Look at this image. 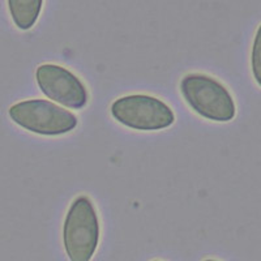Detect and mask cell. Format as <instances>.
<instances>
[{
	"label": "cell",
	"mask_w": 261,
	"mask_h": 261,
	"mask_svg": "<svg viewBox=\"0 0 261 261\" xmlns=\"http://www.w3.org/2000/svg\"><path fill=\"white\" fill-rule=\"evenodd\" d=\"M63 247L69 261H90L101 239V223L89 196H77L63 222Z\"/></svg>",
	"instance_id": "obj_1"
},
{
	"label": "cell",
	"mask_w": 261,
	"mask_h": 261,
	"mask_svg": "<svg viewBox=\"0 0 261 261\" xmlns=\"http://www.w3.org/2000/svg\"><path fill=\"white\" fill-rule=\"evenodd\" d=\"M179 90L186 103L206 120L227 123L237 115V105L230 90L209 74H186L179 84Z\"/></svg>",
	"instance_id": "obj_2"
},
{
	"label": "cell",
	"mask_w": 261,
	"mask_h": 261,
	"mask_svg": "<svg viewBox=\"0 0 261 261\" xmlns=\"http://www.w3.org/2000/svg\"><path fill=\"white\" fill-rule=\"evenodd\" d=\"M8 115L15 124L39 136H62L77 127L72 111L47 99H25L9 107Z\"/></svg>",
	"instance_id": "obj_3"
},
{
	"label": "cell",
	"mask_w": 261,
	"mask_h": 261,
	"mask_svg": "<svg viewBox=\"0 0 261 261\" xmlns=\"http://www.w3.org/2000/svg\"><path fill=\"white\" fill-rule=\"evenodd\" d=\"M111 116L119 124L134 130L154 132L171 127L175 113L161 98L149 94H129L113 102Z\"/></svg>",
	"instance_id": "obj_4"
},
{
	"label": "cell",
	"mask_w": 261,
	"mask_h": 261,
	"mask_svg": "<svg viewBox=\"0 0 261 261\" xmlns=\"http://www.w3.org/2000/svg\"><path fill=\"white\" fill-rule=\"evenodd\" d=\"M36 81L42 94L58 105L80 110L86 106L89 93L80 77L63 65L45 63L36 69Z\"/></svg>",
	"instance_id": "obj_5"
},
{
	"label": "cell",
	"mask_w": 261,
	"mask_h": 261,
	"mask_svg": "<svg viewBox=\"0 0 261 261\" xmlns=\"http://www.w3.org/2000/svg\"><path fill=\"white\" fill-rule=\"evenodd\" d=\"M7 4L12 21L20 30L32 29L43 7L42 0H8Z\"/></svg>",
	"instance_id": "obj_6"
},
{
	"label": "cell",
	"mask_w": 261,
	"mask_h": 261,
	"mask_svg": "<svg viewBox=\"0 0 261 261\" xmlns=\"http://www.w3.org/2000/svg\"><path fill=\"white\" fill-rule=\"evenodd\" d=\"M251 71L253 80L261 88V24L257 27L251 48Z\"/></svg>",
	"instance_id": "obj_7"
},
{
	"label": "cell",
	"mask_w": 261,
	"mask_h": 261,
	"mask_svg": "<svg viewBox=\"0 0 261 261\" xmlns=\"http://www.w3.org/2000/svg\"><path fill=\"white\" fill-rule=\"evenodd\" d=\"M204 261H218V260H214V258H206V260Z\"/></svg>",
	"instance_id": "obj_8"
},
{
	"label": "cell",
	"mask_w": 261,
	"mask_h": 261,
	"mask_svg": "<svg viewBox=\"0 0 261 261\" xmlns=\"http://www.w3.org/2000/svg\"><path fill=\"white\" fill-rule=\"evenodd\" d=\"M151 261H161V260H151Z\"/></svg>",
	"instance_id": "obj_9"
}]
</instances>
